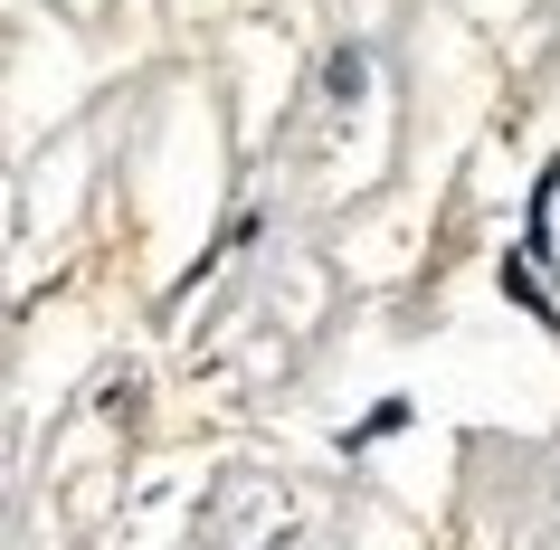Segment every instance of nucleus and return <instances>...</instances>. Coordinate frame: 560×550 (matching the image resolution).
I'll list each match as a JSON object with an SVG mask.
<instances>
[{"instance_id": "nucleus-1", "label": "nucleus", "mask_w": 560, "mask_h": 550, "mask_svg": "<svg viewBox=\"0 0 560 550\" xmlns=\"http://www.w3.org/2000/svg\"><path fill=\"white\" fill-rule=\"evenodd\" d=\"M389 428H409V399H381V408H371V428H361L352 446H371V436H389Z\"/></svg>"}]
</instances>
